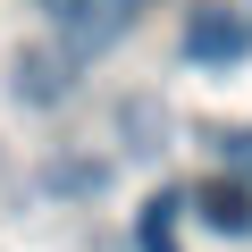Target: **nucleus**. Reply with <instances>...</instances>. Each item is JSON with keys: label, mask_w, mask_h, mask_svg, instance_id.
<instances>
[{"label": "nucleus", "mask_w": 252, "mask_h": 252, "mask_svg": "<svg viewBox=\"0 0 252 252\" xmlns=\"http://www.w3.org/2000/svg\"><path fill=\"white\" fill-rule=\"evenodd\" d=\"M42 9H51V0H42Z\"/></svg>", "instance_id": "0eeeda50"}, {"label": "nucleus", "mask_w": 252, "mask_h": 252, "mask_svg": "<svg viewBox=\"0 0 252 252\" xmlns=\"http://www.w3.org/2000/svg\"><path fill=\"white\" fill-rule=\"evenodd\" d=\"M51 9H59V26L76 34V51H101V42H118L126 26H135L143 0H51Z\"/></svg>", "instance_id": "f03ea898"}, {"label": "nucleus", "mask_w": 252, "mask_h": 252, "mask_svg": "<svg viewBox=\"0 0 252 252\" xmlns=\"http://www.w3.org/2000/svg\"><path fill=\"white\" fill-rule=\"evenodd\" d=\"M177 210H185V193H152L143 219H135V244L143 252H177Z\"/></svg>", "instance_id": "20e7f679"}, {"label": "nucleus", "mask_w": 252, "mask_h": 252, "mask_svg": "<svg viewBox=\"0 0 252 252\" xmlns=\"http://www.w3.org/2000/svg\"><path fill=\"white\" fill-rule=\"evenodd\" d=\"M17 93H26V101H59V93H67V76H59V59H51V51H34V59H17Z\"/></svg>", "instance_id": "39448f33"}, {"label": "nucleus", "mask_w": 252, "mask_h": 252, "mask_svg": "<svg viewBox=\"0 0 252 252\" xmlns=\"http://www.w3.org/2000/svg\"><path fill=\"white\" fill-rule=\"evenodd\" d=\"M193 219H202L210 235H252V185H244V177L202 185V193H193Z\"/></svg>", "instance_id": "7ed1b4c3"}, {"label": "nucleus", "mask_w": 252, "mask_h": 252, "mask_svg": "<svg viewBox=\"0 0 252 252\" xmlns=\"http://www.w3.org/2000/svg\"><path fill=\"white\" fill-rule=\"evenodd\" d=\"M252 51V17L227 9V0H202V9H185V59L193 67H235Z\"/></svg>", "instance_id": "f257e3e1"}, {"label": "nucleus", "mask_w": 252, "mask_h": 252, "mask_svg": "<svg viewBox=\"0 0 252 252\" xmlns=\"http://www.w3.org/2000/svg\"><path fill=\"white\" fill-rule=\"evenodd\" d=\"M219 160H227V168L252 185V126H227V135H219Z\"/></svg>", "instance_id": "423d86ee"}]
</instances>
